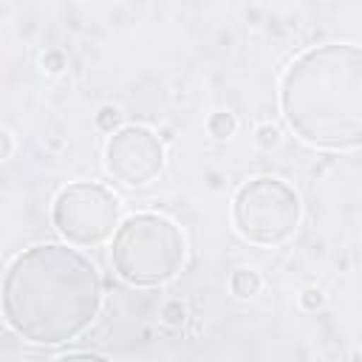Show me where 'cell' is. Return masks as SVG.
Masks as SVG:
<instances>
[{
  "label": "cell",
  "instance_id": "obj_1",
  "mask_svg": "<svg viewBox=\"0 0 362 362\" xmlns=\"http://www.w3.org/2000/svg\"><path fill=\"white\" fill-rule=\"evenodd\" d=\"M102 277L76 249L37 243L20 252L3 277L0 308L14 334L37 345L79 337L99 314Z\"/></svg>",
  "mask_w": 362,
  "mask_h": 362
},
{
  "label": "cell",
  "instance_id": "obj_5",
  "mask_svg": "<svg viewBox=\"0 0 362 362\" xmlns=\"http://www.w3.org/2000/svg\"><path fill=\"white\" fill-rule=\"evenodd\" d=\"M54 223L74 243H99L116 226V198L96 184H74L59 192Z\"/></svg>",
  "mask_w": 362,
  "mask_h": 362
},
{
  "label": "cell",
  "instance_id": "obj_6",
  "mask_svg": "<svg viewBox=\"0 0 362 362\" xmlns=\"http://www.w3.org/2000/svg\"><path fill=\"white\" fill-rule=\"evenodd\" d=\"M107 167L124 184H147L161 167V144L150 130L127 127L107 144Z\"/></svg>",
  "mask_w": 362,
  "mask_h": 362
},
{
  "label": "cell",
  "instance_id": "obj_3",
  "mask_svg": "<svg viewBox=\"0 0 362 362\" xmlns=\"http://www.w3.org/2000/svg\"><path fill=\"white\" fill-rule=\"evenodd\" d=\"M184 260V238L161 215H133L113 235V266L133 286L170 280Z\"/></svg>",
  "mask_w": 362,
  "mask_h": 362
},
{
  "label": "cell",
  "instance_id": "obj_2",
  "mask_svg": "<svg viewBox=\"0 0 362 362\" xmlns=\"http://www.w3.org/2000/svg\"><path fill=\"white\" fill-rule=\"evenodd\" d=\"M288 127L308 144L351 150L362 133V57L356 45L311 48L283 76Z\"/></svg>",
  "mask_w": 362,
  "mask_h": 362
},
{
  "label": "cell",
  "instance_id": "obj_4",
  "mask_svg": "<svg viewBox=\"0 0 362 362\" xmlns=\"http://www.w3.org/2000/svg\"><path fill=\"white\" fill-rule=\"evenodd\" d=\"M235 226L255 243H277L288 238L300 218V201L277 178H255L235 198Z\"/></svg>",
  "mask_w": 362,
  "mask_h": 362
}]
</instances>
